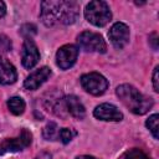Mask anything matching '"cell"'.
I'll return each instance as SVG.
<instances>
[{
	"mask_svg": "<svg viewBox=\"0 0 159 159\" xmlns=\"http://www.w3.org/2000/svg\"><path fill=\"white\" fill-rule=\"evenodd\" d=\"M80 16V5L76 1H42L40 19L45 26L50 27L56 24L71 25Z\"/></svg>",
	"mask_w": 159,
	"mask_h": 159,
	"instance_id": "6da1fadb",
	"label": "cell"
},
{
	"mask_svg": "<svg viewBox=\"0 0 159 159\" xmlns=\"http://www.w3.org/2000/svg\"><path fill=\"white\" fill-rule=\"evenodd\" d=\"M116 93L120 102L134 114H145L154 104L150 97L142 94L132 84H120L117 87Z\"/></svg>",
	"mask_w": 159,
	"mask_h": 159,
	"instance_id": "7a4b0ae2",
	"label": "cell"
},
{
	"mask_svg": "<svg viewBox=\"0 0 159 159\" xmlns=\"http://www.w3.org/2000/svg\"><path fill=\"white\" fill-rule=\"evenodd\" d=\"M84 17L92 25L102 27L111 21L112 12L106 1L96 0V1H91L89 4H87L84 9Z\"/></svg>",
	"mask_w": 159,
	"mask_h": 159,
	"instance_id": "3957f363",
	"label": "cell"
},
{
	"mask_svg": "<svg viewBox=\"0 0 159 159\" xmlns=\"http://www.w3.org/2000/svg\"><path fill=\"white\" fill-rule=\"evenodd\" d=\"M77 42L78 46L87 51V52H99V53H104L107 51V45L106 41L103 40V37L97 34V32H92V31H83L78 35L77 37Z\"/></svg>",
	"mask_w": 159,
	"mask_h": 159,
	"instance_id": "277c9868",
	"label": "cell"
},
{
	"mask_svg": "<svg viewBox=\"0 0 159 159\" xmlns=\"http://www.w3.org/2000/svg\"><path fill=\"white\" fill-rule=\"evenodd\" d=\"M32 134L27 129H21L20 134L16 138H5L0 140V155L6 153H15L25 149L31 144Z\"/></svg>",
	"mask_w": 159,
	"mask_h": 159,
	"instance_id": "5b68a950",
	"label": "cell"
},
{
	"mask_svg": "<svg viewBox=\"0 0 159 159\" xmlns=\"http://www.w3.org/2000/svg\"><path fill=\"white\" fill-rule=\"evenodd\" d=\"M81 84L83 89L93 96L103 94L108 88V81L98 72H89L81 77Z\"/></svg>",
	"mask_w": 159,
	"mask_h": 159,
	"instance_id": "8992f818",
	"label": "cell"
},
{
	"mask_svg": "<svg viewBox=\"0 0 159 159\" xmlns=\"http://www.w3.org/2000/svg\"><path fill=\"white\" fill-rule=\"evenodd\" d=\"M108 37L112 45L120 50L129 42V27L123 22H116L109 29Z\"/></svg>",
	"mask_w": 159,
	"mask_h": 159,
	"instance_id": "52a82bcc",
	"label": "cell"
},
{
	"mask_svg": "<svg viewBox=\"0 0 159 159\" xmlns=\"http://www.w3.org/2000/svg\"><path fill=\"white\" fill-rule=\"evenodd\" d=\"M78 50L73 45H65L58 48L56 53V63L61 70H67L72 67L77 60Z\"/></svg>",
	"mask_w": 159,
	"mask_h": 159,
	"instance_id": "ba28073f",
	"label": "cell"
},
{
	"mask_svg": "<svg viewBox=\"0 0 159 159\" xmlns=\"http://www.w3.org/2000/svg\"><path fill=\"white\" fill-rule=\"evenodd\" d=\"M40 60V52L37 46L32 41V39H25L22 45V53H21V62L25 68H32Z\"/></svg>",
	"mask_w": 159,
	"mask_h": 159,
	"instance_id": "9c48e42d",
	"label": "cell"
},
{
	"mask_svg": "<svg viewBox=\"0 0 159 159\" xmlns=\"http://www.w3.org/2000/svg\"><path fill=\"white\" fill-rule=\"evenodd\" d=\"M93 116L97 119L107 120V122H119L123 119L122 112L111 103H102L97 106L93 111Z\"/></svg>",
	"mask_w": 159,
	"mask_h": 159,
	"instance_id": "30bf717a",
	"label": "cell"
},
{
	"mask_svg": "<svg viewBox=\"0 0 159 159\" xmlns=\"http://www.w3.org/2000/svg\"><path fill=\"white\" fill-rule=\"evenodd\" d=\"M50 76H51V70L46 66L41 67V68L36 70L35 72L30 73V76H27V78L24 82V87L29 91L37 89Z\"/></svg>",
	"mask_w": 159,
	"mask_h": 159,
	"instance_id": "8fae6325",
	"label": "cell"
},
{
	"mask_svg": "<svg viewBox=\"0 0 159 159\" xmlns=\"http://www.w3.org/2000/svg\"><path fill=\"white\" fill-rule=\"evenodd\" d=\"M17 80V72L12 63H10L5 57H0V83L12 84Z\"/></svg>",
	"mask_w": 159,
	"mask_h": 159,
	"instance_id": "7c38bea8",
	"label": "cell"
},
{
	"mask_svg": "<svg viewBox=\"0 0 159 159\" xmlns=\"http://www.w3.org/2000/svg\"><path fill=\"white\" fill-rule=\"evenodd\" d=\"M63 102H65V107L67 109V113H70L72 117H75L77 119L84 118L86 109H84L83 104L81 103V101L76 96H67L63 98Z\"/></svg>",
	"mask_w": 159,
	"mask_h": 159,
	"instance_id": "4fadbf2b",
	"label": "cell"
},
{
	"mask_svg": "<svg viewBox=\"0 0 159 159\" xmlns=\"http://www.w3.org/2000/svg\"><path fill=\"white\" fill-rule=\"evenodd\" d=\"M7 108L15 116H20L25 111V102L21 97H11L7 101Z\"/></svg>",
	"mask_w": 159,
	"mask_h": 159,
	"instance_id": "5bb4252c",
	"label": "cell"
},
{
	"mask_svg": "<svg viewBox=\"0 0 159 159\" xmlns=\"http://www.w3.org/2000/svg\"><path fill=\"white\" fill-rule=\"evenodd\" d=\"M58 127L55 122H50L46 124V127L43 128V132H42V135L46 140H55L56 138H58Z\"/></svg>",
	"mask_w": 159,
	"mask_h": 159,
	"instance_id": "9a60e30c",
	"label": "cell"
},
{
	"mask_svg": "<svg viewBox=\"0 0 159 159\" xmlns=\"http://www.w3.org/2000/svg\"><path fill=\"white\" fill-rule=\"evenodd\" d=\"M159 116L155 113V114H152L148 119H147V122H145V125H147V128L150 130V133L153 134V137L155 138V139H158L159 138Z\"/></svg>",
	"mask_w": 159,
	"mask_h": 159,
	"instance_id": "2e32d148",
	"label": "cell"
},
{
	"mask_svg": "<svg viewBox=\"0 0 159 159\" xmlns=\"http://www.w3.org/2000/svg\"><path fill=\"white\" fill-rule=\"evenodd\" d=\"M120 159H148V157L143 150H140L138 148H132V149L127 150L120 157Z\"/></svg>",
	"mask_w": 159,
	"mask_h": 159,
	"instance_id": "e0dca14e",
	"label": "cell"
},
{
	"mask_svg": "<svg viewBox=\"0 0 159 159\" xmlns=\"http://www.w3.org/2000/svg\"><path fill=\"white\" fill-rule=\"evenodd\" d=\"M75 135H76V132L72 130V129H70V128H62V129L60 130V133H58V138L61 139V142H62L63 144L70 143V142L73 139Z\"/></svg>",
	"mask_w": 159,
	"mask_h": 159,
	"instance_id": "ac0fdd59",
	"label": "cell"
},
{
	"mask_svg": "<svg viewBox=\"0 0 159 159\" xmlns=\"http://www.w3.org/2000/svg\"><path fill=\"white\" fill-rule=\"evenodd\" d=\"M20 34H21L25 39H31V36L36 34V26L32 25V24H26V25H24V26L21 27Z\"/></svg>",
	"mask_w": 159,
	"mask_h": 159,
	"instance_id": "d6986e66",
	"label": "cell"
},
{
	"mask_svg": "<svg viewBox=\"0 0 159 159\" xmlns=\"http://www.w3.org/2000/svg\"><path fill=\"white\" fill-rule=\"evenodd\" d=\"M11 40L5 36V35H0V52H7L11 50Z\"/></svg>",
	"mask_w": 159,
	"mask_h": 159,
	"instance_id": "ffe728a7",
	"label": "cell"
},
{
	"mask_svg": "<svg viewBox=\"0 0 159 159\" xmlns=\"http://www.w3.org/2000/svg\"><path fill=\"white\" fill-rule=\"evenodd\" d=\"M158 71H159V67L157 66L154 68V72H153V87H154V91L155 92H159V80H158Z\"/></svg>",
	"mask_w": 159,
	"mask_h": 159,
	"instance_id": "44dd1931",
	"label": "cell"
},
{
	"mask_svg": "<svg viewBox=\"0 0 159 159\" xmlns=\"http://www.w3.org/2000/svg\"><path fill=\"white\" fill-rule=\"evenodd\" d=\"M35 159H52V157H51V154L47 153V152H41L40 154L36 155Z\"/></svg>",
	"mask_w": 159,
	"mask_h": 159,
	"instance_id": "7402d4cb",
	"label": "cell"
},
{
	"mask_svg": "<svg viewBox=\"0 0 159 159\" xmlns=\"http://www.w3.org/2000/svg\"><path fill=\"white\" fill-rule=\"evenodd\" d=\"M5 12H6V6H5V4L2 1H0V19L5 15Z\"/></svg>",
	"mask_w": 159,
	"mask_h": 159,
	"instance_id": "603a6c76",
	"label": "cell"
},
{
	"mask_svg": "<svg viewBox=\"0 0 159 159\" xmlns=\"http://www.w3.org/2000/svg\"><path fill=\"white\" fill-rule=\"evenodd\" d=\"M76 159H97V158H94V157H92V155H80V157H77Z\"/></svg>",
	"mask_w": 159,
	"mask_h": 159,
	"instance_id": "cb8c5ba5",
	"label": "cell"
}]
</instances>
